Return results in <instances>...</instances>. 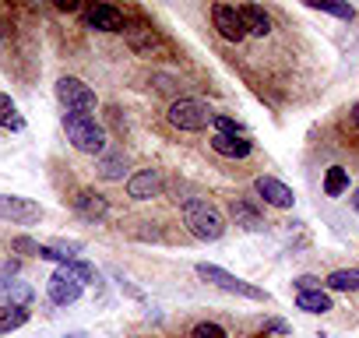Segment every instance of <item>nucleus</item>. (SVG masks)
Wrapping results in <instances>:
<instances>
[{
    "label": "nucleus",
    "mask_w": 359,
    "mask_h": 338,
    "mask_svg": "<svg viewBox=\"0 0 359 338\" xmlns=\"http://www.w3.org/2000/svg\"><path fill=\"white\" fill-rule=\"evenodd\" d=\"M36 289L22 278H0V306H29Z\"/></svg>",
    "instance_id": "nucleus-12"
},
{
    "label": "nucleus",
    "mask_w": 359,
    "mask_h": 338,
    "mask_svg": "<svg viewBox=\"0 0 359 338\" xmlns=\"http://www.w3.org/2000/svg\"><path fill=\"white\" fill-rule=\"evenodd\" d=\"M74 212L85 215V219H102V215L109 212V205H106V198L95 194V191H78V194H74Z\"/></svg>",
    "instance_id": "nucleus-15"
},
{
    "label": "nucleus",
    "mask_w": 359,
    "mask_h": 338,
    "mask_svg": "<svg viewBox=\"0 0 359 338\" xmlns=\"http://www.w3.org/2000/svg\"><path fill=\"white\" fill-rule=\"evenodd\" d=\"M296 306L306 310V313H327V310H334V303H331V296L324 289H317V292H296Z\"/></svg>",
    "instance_id": "nucleus-18"
},
{
    "label": "nucleus",
    "mask_w": 359,
    "mask_h": 338,
    "mask_svg": "<svg viewBox=\"0 0 359 338\" xmlns=\"http://www.w3.org/2000/svg\"><path fill=\"white\" fill-rule=\"evenodd\" d=\"M345 191H348V169L331 165L327 173H324V194H327V198H341Z\"/></svg>",
    "instance_id": "nucleus-21"
},
{
    "label": "nucleus",
    "mask_w": 359,
    "mask_h": 338,
    "mask_svg": "<svg viewBox=\"0 0 359 338\" xmlns=\"http://www.w3.org/2000/svg\"><path fill=\"white\" fill-rule=\"evenodd\" d=\"M254 191H257L271 208H292V201H296L292 191H289L282 180H275V177H257V180H254Z\"/></svg>",
    "instance_id": "nucleus-10"
},
{
    "label": "nucleus",
    "mask_w": 359,
    "mask_h": 338,
    "mask_svg": "<svg viewBox=\"0 0 359 338\" xmlns=\"http://www.w3.org/2000/svg\"><path fill=\"white\" fill-rule=\"evenodd\" d=\"M123 173H127L123 151H106V155L99 158V177H102V180H123Z\"/></svg>",
    "instance_id": "nucleus-20"
},
{
    "label": "nucleus",
    "mask_w": 359,
    "mask_h": 338,
    "mask_svg": "<svg viewBox=\"0 0 359 338\" xmlns=\"http://www.w3.org/2000/svg\"><path fill=\"white\" fill-rule=\"evenodd\" d=\"M57 99L67 113H92L95 109V92L81 81V78H60L57 81Z\"/></svg>",
    "instance_id": "nucleus-5"
},
{
    "label": "nucleus",
    "mask_w": 359,
    "mask_h": 338,
    "mask_svg": "<svg viewBox=\"0 0 359 338\" xmlns=\"http://www.w3.org/2000/svg\"><path fill=\"white\" fill-rule=\"evenodd\" d=\"M324 285L334 289V292H359V268H338V271L327 275Z\"/></svg>",
    "instance_id": "nucleus-19"
},
{
    "label": "nucleus",
    "mask_w": 359,
    "mask_h": 338,
    "mask_svg": "<svg viewBox=\"0 0 359 338\" xmlns=\"http://www.w3.org/2000/svg\"><path fill=\"white\" fill-rule=\"evenodd\" d=\"M85 22H88V29H95V32H123V15L113 8V4H95V8H88V15H85Z\"/></svg>",
    "instance_id": "nucleus-9"
},
{
    "label": "nucleus",
    "mask_w": 359,
    "mask_h": 338,
    "mask_svg": "<svg viewBox=\"0 0 359 338\" xmlns=\"http://www.w3.org/2000/svg\"><path fill=\"white\" fill-rule=\"evenodd\" d=\"M57 8H60V11H74L78 4H74V0H57Z\"/></svg>",
    "instance_id": "nucleus-30"
},
{
    "label": "nucleus",
    "mask_w": 359,
    "mask_h": 338,
    "mask_svg": "<svg viewBox=\"0 0 359 338\" xmlns=\"http://www.w3.org/2000/svg\"><path fill=\"white\" fill-rule=\"evenodd\" d=\"M60 271L64 275H71L78 285H88V282H99V271L92 268V264H85V261H67V264H60Z\"/></svg>",
    "instance_id": "nucleus-23"
},
{
    "label": "nucleus",
    "mask_w": 359,
    "mask_h": 338,
    "mask_svg": "<svg viewBox=\"0 0 359 338\" xmlns=\"http://www.w3.org/2000/svg\"><path fill=\"white\" fill-rule=\"evenodd\" d=\"M352 123H355V127H359V102H355V106H352Z\"/></svg>",
    "instance_id": "nucleus-31"
},
{
    "label": "nucleus",
    "mask_w": 359,
    "mask_h": 338,
    "mask_svg": "<svg viewBox=\"0 0 359 338\" xmlns=\"http://www.w3.org/2000/svg\"><path fill=\"white\" fill-rule=\"evenodd\" d=\"M191 338H229V334H226V327H222V324L205 320V324H198V327L191 331Z\"/></svg>",
    "instance_id": "nucleus-27"
},
{
    "label": "nucleus",
    "mask_w": 359,
    "mask_h": 338,
    "mask_svg": "<svg viewBox=\"0 0 359 338\" xmlns=\"http://www.w3.org/2000/svg\"><path fill=\"white\" fill-rule=\"evenodd\" d=\"M11 250H18V254H36V257H39L43 243H36V240H29V236H15V240H11Z\"/></svg>",
    "instance_id": "nucleus-28"
},
{
    "label": "nucleus",
    "mask_w": 359,
    "mask_h": 338,
    "mask_svg": "<svg viewBox=\"0 0 359 338\" xmlns=\"http://www.w3.org/2000/svg\"><path fill=\"white\" fill-rule=\"evenodd\" d=\"M81 289L85 285H78L71 275H64L60 268L50 275V282H46V292H50V299L57 303V306H67V303H74L78 296H81Z\"/></svg>",
    "instance_id": "nucleus-11"
},
{
    "label": "nucleus",
    "mask_w": 359,
    "mask_h": 338,
    "mask_svg": "<svg viewBox=\"0 0 359 338\" xmlns=\"http://www.w3.org/2000/svg\"><path fill=\"white\" fill-rule=\"evenodd\" d=\"M123 36H127L130 50L134 53H144V57H151V50L158 46V36L148 25H123Z\"/></svg>",
    "instance_id": "nucleus-14"
},
{
    "label": "nucleus",
    "mask_w": 359,
    "mask_h": 338,
    "mask_svg": "<svg viewBox=\"0 0 359 338\" xmlns=\"http://www.w3.org/2000/svg\"><path fill=\"white\" fill-rule=\"evenodd\" d=\"M29 320V306H0V334H8Z\"/></svg>",
    "instance_id": "nucleus-22"
},
{
    "label": "nucleus",
    "mask_w": 359,
    "mask_h": 338,
    "mask_svg": "<svg viewBox=\"0 0 359 338\" xmlns=\"http://www.w3.org/2000/svg\"><path fill=\"white\" fill-rule=\"evenodd\" d=\"M198 275H201L205 282H212V285H219V289L233 292V296H243V299L268 303V292H264V289H257V285H250V282H243V278L229 275V271H226V268H219V264H198Z\"/></svg>",
    "instance_id": "nucleus-3"
},
{
    "label": "nucleus",
    "mask_w": 359,
    "mask_h": 338,
    "mask_svg": "<svg viewBox=\"0 0 359 338\" xmlns=\"http://www.w3.org/2000/svg\"><path fill=\"white\" fill-rule=\"evenodd\" d=\"M292 285H296V292H317V289H320V278H313V275H299Z\"/></svg>",
    "instance_id": "nucleus-29"
},
{
    "label": "nucleus",
    "mask_w": 359,
    "mask_h": 338,
    "mask_svg": "<svg viewBox=\"0 0 359 338\" xmlns=\"http://www.w3.org/2000/svg\"><path fill=\"white\" fill-rule=\"evenodd\" d=\"M212 116L215 113L201 99H176L169 106V123L180 130H205V127H212Z\"/></svg>",
    "instance_id": "nucleus-4"
},
{
    "label": "nucleus",
    "mask_w": 359,
    "mask_h": 338,
    "mask_svg": "<svg viewBox=\"0 0 359 338\" xmlns=\"http://www.w3.org/2000/svg\"><path fill=\"white\" fill-rule=\"evenodd\" d=\"M0 127H11V130H22V127H25V123H22V116L15 113L11 95H4V92H0Z\"/></svg>",
    "instance_id": "nucleus-25"
},
{
    "label": "nucleus",
    "mask_w": 359,
    "mask_h": 338,
    "mask_svg": "<svg viewBox=\"0 0 359 338\" xmlns=\"http://www.w3.org/2000/svg\"><path fill=\"white\" fill-rule=\"evenodd\" d=\"M0 219L4 222H18V226H32L43 219V208L29 198H8V194H0Z\"/></svg>",
    "instance_id": "nucleus-6"
},
{
    "label": "nucleus",
    "mask_w": 359,
    "mask_h": 338,
    "mask_svg": "<svg viewBox=\"0 0 359 338\" xmlns=\"http://www.w3.org/2000/svg\"><path fill=\"white\" fill-rule=\"evenodd\" d=\"M212 22H215L219 36L229 39V43H240V39L247 36V25H243V18H240V8H233V4H215V8H212Z\"/></svg>",
    "instance_id": "nucleus-7"
},
{
    "label": "nucleus",
    "mask_w": 359,
    "mask_h": 338,
    "mask_svg": "<svg viewBox=\"0 0 359 338\" xmlns=\"http://www.w3.org/2000/svg\"><path fill=\"white\" fill-rule=\"evenodd\" d=\"M352 208L359 212V187H355V194H352Z\"/></svg>",
    "instance_id": "nucleus-32"
},
{
    "label": "nucleus",
    "mask_w": 359,
    "mask_h": 338,
    "mask_svg": "<svg viewBox=\"0 0 359 338\" xmlns=\"http://www.w3.org/2000/svg\"><path fill=\"white\" fill-rule=\"evenodd\" d=\"M240 18H243V25H247V36H268L271 32V18L264 15V8H257V4H243L240 8Z\"/></svg>",
    "instance_id": "nucleus-17"
},
{
    "label": "nucleus",
    "mask_w": 359,
    "mask_h": 338,
    "mask_svg": "<svg viewBox=\"0 0 359 338\" xmlns=\"http://www.w3.org/2000/svg\"><path fill=\"white\" fill-rule=\"evenodd\" d=\"M64 130H67V141L78 148V151H88V155H99L106 148V134L102 127L85 116V113H64Z\"/></svg>",
    "instance_id": "nucleus-2"
},
{
    "label": "nucleus",
    "mask_w": 359,
    "mask_h": 338,
    "mask_svg": "<svg viewBox=\"0 0 359 338\" xmlns=\"http://www.w3.org/2000/svg\"><path fill=\"white\" fill-rule=\"evenodd\" d=\"M184 222H187L191 236H198V240H205V243H215V240H222V233H226L222 215H219L208 201H198V198L184 201Z\"/></svg>",
    "instance_id": "nucleus-1"
},
{
    "label": "nucleus",
    "mask_w": 359,
    "mask_h": 338,
    "mask_svg": "<svg viewBox=\"0 0 359 338\" xmlns=\"http://www.w3.org/2000/svg\"><path fill=\"white\" fill-rule=\"evenodd\" d=\"M229 215H233V222H236L240 229H247V233H261V229H264V219L257 215V208L247 205V201H240V198L229 205Z\"/></svg>",
    "instance_id": "nucleus-16"
},
{
    "label": "nucleus",
    "mask_w": 359,
    "mask_h": 338,
    "mask_svg": "<svg viewBox=\"0 0 359 338\" xmlns=\"http://www.w3.org/2000/svg\"><path fill=\"white\" fill-rule=\"evenodd\" d=\"M212 148H215L219 155H226V158H247V155L254 151V144L247 141V134H243V137H229V134H212Z\"/></svg>",
    "instance_id": "nucleus-13"
},
{
    "label": "nucleus",
    "mask_w": 359,
    "mask_h": 338,
    "mask_svg": "<svg viewBox=\"0 0 359 338\" xmlns=\"http://www.w3.org/2000/svg\"><path fill=\"white\" fill-rule=\"evenodd\" d=\"M212 127H215V134H229V137H243V127L233 120V116H222V113H215L212 116Z\"/></svg>",
    "instance_id": "nucleus-26"
},
{
    "label": "nucleus",
    "mask_w": 359,
    "mask_h": 338,
    "mask_svg": "<svg viewBox=\"0 0 359 338\" xmlns=\"http://www.w3.org/2000/svg\"><path fill=\"white\" fill-rule=\"evenodd\" d=\"M310 8H313V11H324V15H334V18H341V22H352V18H355V8L334 4V0H310Z\"/></svg>",
    "instance_id": "nucleus-24"
},
{
    "label": "nucleus",
    "mask_w": 359,
    "mask_h": 338,
    "mask_svg": "<svg viewBox=\"0 0 359 338\" xmlns=\"http://www.w3.org/2000/svg\"><path fill=\"white\" fill-rule=\"evenodd\" d=\"M158 194H162L158 169H137V173L127 180V198H134V201H151Z\"/></svg>",
    "instance_id": "nucleus-8"
}]
</instances>
